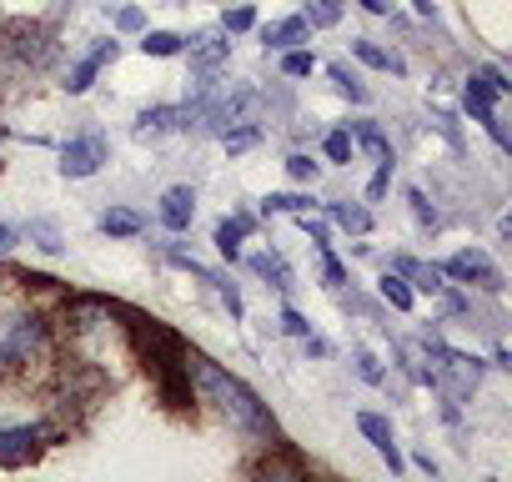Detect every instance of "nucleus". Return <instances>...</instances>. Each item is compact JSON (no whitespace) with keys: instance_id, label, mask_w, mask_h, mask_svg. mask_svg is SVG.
Masks as SVG:
<instances>
[{"instance_id":"obj_1","label":"nucleus","mask_w":512,"mask_h":482,"mask_svg":"<svg viewBox=\"0 0 512 482\" xmlns=\"http://www.w3.org/2000/svg\"><path fill=\"white\" fill-rule=\"evenodd\" d=\"M186 377H196L201 382V392L216 402V412L231 422V427H241V432H256V437H277V422H272V412L262 407V397H256L246 382H236L231 372H221L216 362H206V357H186Z\"/></svg>"},{"instance_id":"obj_2","label":"nucleus","mask_w":512,"mask_h":482,"mask_svg":"<svg viewBox=\"0 0 512 482\" xmlns=\"http://www.w3.org/2000/svg\"><path fill=\"white\" fill-rule=\"evenodd\" d=\"M447 272L457 277V282H472V287H482V292H497L502 287V272L482 257V252H457L452 262H447Z\"/></svg>"},{"instance_id":"obj_3","label":"nucleus","mask_w":512,"mask_h":482,"mask_svg":"<svg viewBox=\"0 0 512 482\" xmlns=\"http://www.w3.org/2000/svg\"><path fill=\"white\" fill-rule=\"evenodd\" d=\"M101 161H106V141H101V136H81V141H71V146H66L61 171H66V176H91Z\"/></svg>"},{"instance_id":"obj_4","label":"nucleus","mask_w":512,"mask_h":482,"mask_svg":"<svg viewBox=\"0 0 512 482\" xmlns=\"http://www.w3.org/2000/svg\"><path fill=\"white\" fill-rule=\"evenodd\" d=\"M191 216H196V196H191V186H171V191L161 196V221H166L171 231H186Z\"/></svg>"},{"instance_id":"obj_5","label":"nucleus","mask_w":512,"mask_h":482,"mask_svg":"<svg viewBox=\"0 0 512 482\" xmlns=\"http://www.w3.org/2000/svg\"><path fill=\"white\" fill-rule=\"evenodd\" d=\"M357 427H362V432L372 437V447H377V452H382V457L392 462V472H397V467H402V457H397V442H392V427H387L382 417H372V412H362V417H357Z\"/></svg>"},{"instance_id":"obj_6","label":"nucleus","mask_w":512,"mask_h":482,"mask_svg":"<svg viewBox=\"0 0 512 482\" xmlns=\"http://www.w3.org/2000/svg\"><path fill=\"white\" fill-rule=\"evenodd\" d=\"M111 56H116V41H101V46H96V51H91V56H86L76 71H71V81H66V86H71V91H86V86L96 81V71H101Z\"/></svg>"},{"instance_id":"obj_7","label":"nucleus","mask_w":512,"mask_h":482,"mask_svg":"<svg viewBox=\"0 0 512 482\" xmlns=\"http://www.w3.org/2000/svg\"><path fill=\"white\" fill-rule=\"evenodd\" d=\"M36 452V432L31 427H16V432H0V462H21Z\"/></svg>"},{"instance_id":"obj_8","label":"nucleus","mask_w":512,"mask_h":482,"mask_svg":"<svg viewBox=\"0 0 512 482\" xmlns=\"http://www.w3.org/2000/svg\"><path fill=\"white\" fill-rule=\"evenodd\" d=\"M307 36V21L302 16H292V21H277V26H267V46H292V41H302Z\"/></svg>"},{"instance_id":"obj_9","label":"nucleus","mask_w":512,"mask_h":482,"mask_svg":"<svg viewBox=\"0 0 512 482\" xmlns=\"http://www.w3.org/2000/svg\"><path fill=\"white\" fill-rule=\"evenodd\" d=\"M111 236H136L141 226H146V216L141 211H106V221H101Z\"/></svg>"},{"instance_id":"obj_10","label":"nucleus","mask_w":512,"mask_h":482,"mask_svg":"<svg viewBox=\"0 0 512 482\" xmlns=\"http://www.w3.org/2000/svg\"><path fill=\"white\" fill-rule=\"evenodd\" d=\"M141 51H146V56H176V51H181V36H171V31H151V36L141 41Z\"/></svg>"},{"instance_id":"obj_11","label":"nucleus","mask_w":512,"mask_h":482,"mask_svg":"<svg viewBox=\"0 0 512 482\" xmlns=\"http://www.w3.org/2000/svg\"><path fill=\"white\" fill-rule=\"evenodd\" d=\"M241 231H246V221H221V226H216V247H221L226 257H236V241H241Z\"/></svg>"},{"instance_id":"obj_12","label":"nucleus","mask_w":512,"mask_h":482,"mask_svg":"<svg viewBox=\"0 0 512 482\" xmlns=\"http://www.w3.org/2000/svg\"><path fill=\"white\" fill-rule=\"evenodd\" d=\"M337 16H342V0H317L312 16H307V26H332Z\"/></svg>"},{"instance_id":"obj_13","label":"nucleus","mask_w":512,"mask_h":482,"mask_svg":"<svg viewBox=\"0 0 512 482\" xmlns=\"http://www.w3.org/2000/svg\"><path fill=\"white\" fill-rule=\"evenodd\" d=\"M307 206H312V196H292V191L267 196V211H307Z\"/></svg>"},{"instance_id":"obj_14","label":"nucleus","mask_w":512,"mask_h":482,"mask_svg":"<svg viewBox=\"0 0 512 482\" xmlns=\"http://www.w3.org/2000/svg\"><path fill=\"white\" fill-rule=\"evenodd\" d=\"M327 156H332V161H347V156H352V136H347V131H332V136H327Z\"/></svg>"},{"instance_id":"obj_15","label":"nucleus","mask_w":512,"mask_h":482,"mask_svg":"<svg viewBox=\"0 0 512 482\" xmlns=\"http://www.w3.org/2000/svg\"><path fill=\"white\" fill-rule=\"evenodd\" d=\"M382 297H387L392 307H412V292H407L397 277H387V282H382Z\"/></svg>"},{"instance_id":"obj_16","label":"nucleus","mask_w":512,"mask_h":482,"mask_svg":"<svg viewBox=\"0 0 512 482\" xmlns=\"http://www.w3.org/2000/svg\"><path fill=\"white\" fill-rule=\"evenodd\" d=\"M332 76H337V86H342L352 101H367V86H357V81L347 76V66H332Z\"/></svg>"},{"instance_id":"obj_17","label":"nucleus","mask_w":512,"mask_h":482,"mask_svg":"<svg viewBox=\"0 0 512 482\" xmlns=\"http://www.w3.org/2000/svg\"><path fill=\"white\" fill-rule=\"evenodd\" d=\"M251 6H236V11H226V31H251Z\"/></svg>"},{"instance_id":"obj_18","label":"nucleus","mask_w":512,"mask_h":482,"mask_svg":"<svg viewBox=\"0 0 512 482\" xmlns=\"http://www.w3.org/2000/svg\"><path fill=\"white\" fill-rule=\"evenodd\" d=\"M282 71H287V76H307V71H312V56H307V51H292V56L282 61Z\"/></svg>"},{"instance_id":"obj_19","label":"nucleus","mask_w":512,"mask_h":482,"mask_svg":"<svg viewBox=\"0 0 512 482\" xmlns=\"http://www.w3.org/2000/svg\"><path fill=\"white\" fill-rule=\"evenodd\" d=\"M337 221L352 231H367V211H357V206H337Z\"/></svg>"},{"instance_id":"obj_20","label":"nucleus","mask_w":512,"mask_h":482,"mask_svg":"<svg viewBox=\"0 0 512 482\" xmlns=\"http://www.w3.org/2000/svg\"><path fill=\"white\" fill-rule=\"evenodd\" d=\"M287 166H292V176H297V181H312V176H317V161H312V156H292Z\"/></svg>"},{"instance_id":"obj_21","label":"nucleus","mask_w":512,"mask_h":482,"mask_svg":"<svg viewBox=\"0 0 512 482\" xmlns=\"http://www.w3.org/2000/svg\"><path fill=\"white\" fill-rule=\"evenodd\" d=\"M357 367H362V377H367V382H377V377H382V372H377V362H372V352H357Z\"/></svg>"},{"instance_id":"obj_22","label":"nucleus","mask_w":512,"mask_h":482,"mask_svg":"<svg viewBox=\"0 0 512 482\" xmlns=\"http://www.w3.org/2000/svg\"><path fill=\"white\" fill-rule=\"evenodd\" d=\"M282 322H287V332H297V337H307V322H302L297 312H282Z\"/></svg>"},{"instance_id":"obj_23","label":"nucleus","mask_w":512,"mask_h":482,"mask_svg":"<svg viewBox=\"0 0 512 482\" xmlns=\"http://www.w3.org/2000/svg\"><path fill=\"white\" fill-rule=\"evenodd\" d=\"M11 241H16V231H11V226H0V252H11Z\"/></svg>"},{"instance_id":"obj_24","label":"nucleus","mask_w":512,"mask_h":482,"mask_svg":"<svg viewBox=\"0 0 512 482\" xmlns=\"http://www.w3.org/2000/svg\"><path fill=\"white\" fill-rule=\"evenodd\" d=\"M362 6H367L372 16H387V0H362Z\"/></svg>"}]
</instances>
